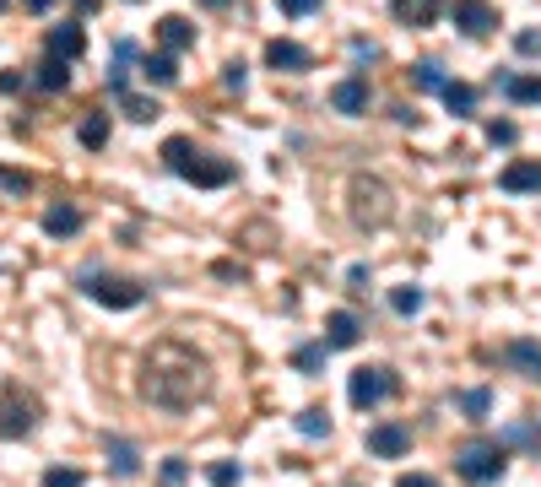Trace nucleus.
Here are the masks:
<instances>
[{"mask_svg":"<svg viewBox=\"0 0 541 487\" xmlns=\"http://www.w3.org/2000/svg\"><path fill=\"white\" fill-rule=\"evenodd\" d=\"M211 396V363L206 352H195L190 341L163 336L152 341V352L141 358V401H152L157 412H190Z\"/></svg>","mask_w":541,"mask_h":487,"instance_id":"1","label":"nucleus"},{"mask_svg":"<svg viewBox=\"0 0 541 487\" xmlns=\"http://www.w3.org/2000/svg\"><path fill=\"white\" fill-rule=\"evenodd\" d=\"M163 163L174 168L184 184H201V190H222V184H233V163H217V157L195 152L184 136H168L163 141Z\"/></svg>","mask_w":541,"mask_h":487,"instance_id":"2","label":"nucleus"},{"mask_svg":"<svg viewBox=\"0 0 541 487\" xmlns=\"http://www.w3.org/2000/svg\"><path fill=\"white\" fill-rule=\"evenodd\" d=\"M455 471L466 477L471 487H493V482H504V471H509V450H504V439H466L455 450Z\"/></svg>","mask_w":541,"mask_h":487,"instance_id":"3","label":"nucleus"},{"mask_svg":"<svg viewBox=\"0 0 541 487\" xmlns=\"http://www.w3.org/2000/svg\"><path fill=\"white\" fill-rule=\"evenodd\" d=\"M347 195H352V222H358V228H385V222L395 217V201H390V184L385 179L358 174Z\"/></svg>","mask_w":541,"mask_h":487,"instance_id":"4","label":"nucleus"},{"mask_svg":"<svg viewBox=\"0 0 541 487\" xmlns=\"http://www.w3.org/2000/svg\"><path fill=\"white\" fill-rule=\"evenodd\" d=\"M38 428V401L22 385H0V439H28Z\"/></svg>","mask_w":541,"mask_h":487,"instance_id":"5","label":"nucleus"},{"mask_svg":"<svg viewBox=\"0 0 541 487\" xmlns=\"http://www.w3.org/2000/svg\"><path fill=\"white\" fill-rule=\"evenodd\" d=\"M395 368H352V385H347V401L358 406V412H374V406H385L395 396Z\"/></svg>","mask_w":541,"mask_h":487,"instance_id":"6","label":"nucleus"},{"mask_svg":"<svg viewBox=\"0 0 541 487\" xmlns=\"http://www.w3.org/2000/svg\"><path fill=\"white\" fill-rule=\"evenodd\" d=\"M82 293L92 298V304H103V309H136L141 298H147V287H141V282H125V276L87 271V276H82Z\"/></svg>","mask_w":541,"mask_h":487,"instance_id":"7","label":"nucleus"},{"mask_svg":"<svg viewBox=\"0 0 541 487\" xmlns=\"http://www.w3.org/2000/svg\"><path fill=\"white\" fill-rule=\"evenodd\" d=\"M450 17H455V28L471 33V38H487L498 28V6H493V0H455Z\"/></svg>","mask_w":541,"mask_h":487,"instance_id":"8","label":"nucleus"},{"mask_svg":"<svg viewBox=\"0 0 541 487\" xmlns=\"http://www.w3.org/2000/svg\"><path fill=\"white\" fill-rule=\"evenodd\" d=\"M368 450H374L379 460H401L406 450H412V428L406 423H374L368 428Z\"/></svg>","mask_w":541,"mask_h":487,"instance_id":"9","label":"nucleus"},{"mask_svg":"<svg viewBox=\"0 0 541 487\" xmlns=\"http://www.w3.org/2000/svg\"><path fill=\"white\" fill-rule=\"evenodd\" d=\"M363 341V320L352 309H336L331 320H325V347L331 352H347V347H358Z\"/></svg>","mask_w":541,"mask_h":487,"instance_id":"10","label":"nucleus"},{"mask_svg":"<svg viewBox=\"0 0 541 487\" xmlns=\"http://www.w3.org/2000/svg\"><path fill=\"white\" fill-rule=\"evenodd\" d=\"M498 184H504L509 195H541V163L520 157V163H509L504 174H498Z\"/></svg>","mask_w":541,"mask_h":487,"instance_id":"11","label":"nucleus"},{"mask_svg":"<svg viewBox=\"0 0 541 487\" xmlns=\"http://www.w3.org/2000/svg\"><path fill=\"white\" fill-rule=\"evenodd\" d=\"M395 22H406V28H433L444 11V0H390Z\"/></svg>","mask_w":541,"mask_h":487,"instance_id":"12","label":"nucleus"},{"mask_svg":"<svg viewBox=\"0 0 541 487\" xmlns=\"http://www.w3.org/2000/svg\"><path fill=\"white\" fill-rule=\"evenodd\" d=\"M266 65H271V71H309V49L293 44V38H271V44H266Z\"/></svg>","mask_w":541,"mask_h":487,"instance_id":"13","label":"nucleus"},{"mask_svg":"<svg viewBox=\"0 0 541 487\" xmlns=\"http://www.w3.org/2000/svg\"><path fill=\"white\" fill-rule=\"evenodd\" d=\"M504 363L514 368V374H525V379H541V341H509L504 347Z\"/></svg>","mask_w":541,"mask_h":487,"instance_id":"14","label":"nucleus"},{"mask_svg":"<svg viewBox=\"0 0 541 487\" xmlns=\"http://www.w3.org/2000/svg\"><path fill=\"white\" fill-rule=\"evenodd\" d=\"M331 103H336V114H368V82H363V76L336 82L331 87Z\"/></svg>","mask_w":541,"mask_h":487,"instance_id":"15","label":"nucleus"},{"mask_svg":"<svg viewBox=\"0 0 541 487\" xmlns=\"http://www.w3.org/2000/svg\"><path fill=\"white\" fill-rule=\"evenodd\" d=\"M157 44H163V55H184L195 44V28L184 17H163L157 22Z\"/></svg>","mask_w":541,"mask_h":487,"instance_id":"16","label":"nucleus"},{"mask_svg":"<svg viewBox=\"0 0 541 487\" xmlns=\"http://www.w3.org/2000/svg\"><path fill=\"white\" fill-rule=\"evenodd\" d=\"M82 49H87V33L76 28V22H65V28H49V55H55V60L71 65Z\"/></svg>","mask_w":541,"mask_h":487,"instance_id":"17","label":"nucleus"},{"mask_svg":"<svg viewBox=\"0 0 541 487\" xmlns=\"http://www.w3.org/2000/svg\"><path fill=\"white\" fill-rule=\"evenodd\" d=\"M109 471L114 477H141V450L130 439H109Z\"/></svg>","mask_w":541,"mask_h":487,"instance_id":"18","label":"nucleus"},{"mask_svg":"<svg viewBox=\"0 0 541 487\" xmlns=\"http://www.w3.org/2000/svg\"><path fill=\"white\" fill-rule=\"evenodd\" d=\"M498 92L509 103H541V76H498Z\"/></svg>","mask_w":541,"mask_h":487,"instance_id":"19","label":"nucleus"},{"mask_svg":"<svg viewBox=\"0 0 541 487\" xmlns=\"http://www.w3.org/2000/svg\"><path fill=\"white\" fill-rule=\"evenodd\" d=\"M44 233H49V239H71V233H82V212H76V206H55V212H44Z\"/></svg>","mask_w":541,"mask_h":487,"instance_id":"20","label":"nucleus"},{"mask_svg":"<svg viewBox=\"0 0 541 487\" xmlns=\"http://www.w3.org/2000/svg\"><path fill=\"white\" fill-rule=\"evenodd\" d=\"M33 82L44 87V92H65V87H71V65L55 60V55H44V60H38V76H33Z\"/></svg>","mask_w":541,"mask_h":487,"instance_id":"21","label":"nucleus"},{"mask_svg":"<svg viewBox=\"0 0 541 487\" xmlns=\"http://www.w3.org/2000/svg\"><path fill=\"white\" fill-rule=\"evenodd\" d=\"M141 76L157 82V87H174L179 82V65H174V55H147V60H141Z\"/></svg>","mask_w":541,"mask_h":487,"instance_id":"22","label":"nucleus"},{"mask_svg":"<svg viewBox=\"0 0 541 487\" xmlns=\"http://www.w3.org/2000/svg\"><path fill=\"white\" fill-rule=\"evenodd\" d=\"M439 98L450 103V114H471V109H477V87H466V82H444Z\"/></svg>","mask_w":541,"mask_h":487,"instance_id":"23","label":"nucleus"},{"mask_svg":"<svg viewBox=\"0 0 541 487\" xmlns=\"http://www.w3.org/2000/svg\"><path fill=\"white\" fill-rule=\"evenodd\" d=\"M298 433H303V439H331V417H325L320 406H303V412H298Z\"/></svg>","mask_w":541,"mask_h":487,"instance_id":"24","label":"nucleus"},{"mask_svg":"<svg viewBox=\"0 0 541 487\" xmlns=\"http://www.w3.org/2000/svg\"><path fill=\"white\" fill-rule=\"evenodd\" d=\"M76 136H82V147H103V141H109V114H87V120L76 125Z\"/></svg>","mask_w":541,"mask_h":487,"instance_id":"25","label":"nucleus"},{"mask_svg":"<svg viewBox=\"0 0 541 487\" xmlns=\"http://www.w3.org/2000/svg\"><path fill=\"white\" fill-rule=\"evenodd\" d=\"M120 109L130 114V120H141V125H147V120H157V114H163V109H157L152 98H136V92H120Z\"/></svg>","mask_w":541,"mask_h":487,"instance_id":"26","label":"nucleus"},{"mask_svg":"<svg viewBox=\"0 0 541 487\" xmlns=\"http://www.w3.org/2000/svg\"><path fill=\"white\" fill-rule=\"evenodd\" d=\"M206 482L211 487H239L244 482V466H239V460H217V466L206 471Z\"/></svg>","mask_w":541,"mask_h":487,"instance_id":"27","label":"nucleus"},{"mask_svg":"<svg viewBox=\"0 0 541 487\" xmlns=\"http://www.w3.org/2000/svg\"><path fill=\"white\" fill-rule=\"evenodd\" d=\"M325 358H331V347H325V341H314V347H298V368H303V374H320V368H325Z\"/></svg>","mask_w":541,"mask_h":487,"instance_id":"28","label":"nucleus"},{"mask_svg":"<svg viewBox=\"0 0 541 487\" xmlns=\"http://www.w3.org/2000/svg\"><path fill=\"white\" fill-rule=\"evenodd\" d=\"M412 82H417L422 92H439V87H444V71H439L433 60H422V65H412Z\"/></svg>","mask_w":541,"mask_h":487,"instance_id":"29","label":"nucleus"},{"mask_svg":"<svg viewBox=\"0 0 541 487\" xmlns=\"http://www.w3.org/2000/svg\"><path fill=\"white\" fill-rule=\"evenodd\" d=\"M390 309H395V314H417V309H422V287H395V293H390Z\"/></svg>","mask_w":541,"mask_h":487,"instance_id":"30","label":"nucleus"},{"mask_svg":"<svg viewBox=\"0 0 541 487\" xmlns=\"http://www.w3.org/2000/svg\"><path fill=\"white\" fill-rule=\"evenodd\" d=\"M460 406H466V412L482 423V417L493 412V390H466V396H460Z\"/></svg>","mask_w":541,"mask_h":487,"instance_id":"31","label":"nucleus"},{"mask_svg":"<svg viewBox=\"0 0 541 487\" xmlns=\"http://www.w3.org/2000/svg\"><path fill=\"white\" fill-rule=\"evenodd\" d=\"M44 487H82V471H65V466H55L44 477Z\"/></svg>","mask_w":541,"mask_h":487,"instance_id":"32","label":"nucleus"},{"mask_svg":"<svg viewBox=\"0 0 541 487\" xmlns=\"http://www.w3.org/2000/svg\"><path fill=\"white\" fill-rule=\"evenodd\" d=\"M282 6V17H309V11H320V0H276Z\"/></svg>","mask_w":541,"mask_h":487,"instance_id":"33","label":"nucleus"},{"mask_svg":"<svg viewBox=\"0 0 541 487\" xmlns=\"http://www.w3.org/2000/svg\"><path fill=\"white\" fill-rule=\"evenodd\" d=\"M514 49H520V55H541V33H536V28L514 33Z\"/></svg>","mask_w":541,"mask_h":487,"instance_id":"34","label":"nucleus"},{"mask_svg":"<svg viewBox=\"0 0 541 487\" xmlns=\"http://www.w3.org/2000/svg\"><path fill=\"white\" fill-rule=\"evenodd\" d=\"M487 141H493V147H509V141H514V125H509V120H493V125H487Z\"/></svg>","mask_w":541,"mask_h":487,"instance_id":"35","label":"nucleus"},{"mask_svg":"<svg viewBox=\"0 0 541 487\" xmlns=\"http://www.w3.org/2000/svg\"><path fill=\"white\" fill-rule=\"evenodd\" d=\"M222 82H228V92H244V82H249V76H244V60H233V65H228V76H222Z\"/></svg>","mask_w":541,"mask_h":487,"instance_id":"36","label":"nucleus"},{"mask_svg":"<svg viewBox=\"0 0 541 487\" xmlns=\"http://www.w3.org/2000/svg\"><path fill=\"white\" fill-rule=\"evenodd\" d=\"M395 487H439V482H433V477H422V471H406V477L395 482Z\"/></svg>","mask_w":541,"mask_h":487,"instance_id":"37","label":"nucleus"},{"mask_svg":"<svg viewBox=\"0 0 541 487\" xmlns=\"http://www.w3.org/2000/svg\"><path fill=\"white\" fill-rule=\"evenodd\" d=\"M22 6H28V11H38V17H44V11H55V0H22Z\"/></svg>","mask_w":541,"mask_h":487,"instance_id":"38","label":"nucleus"},{"mask_svg":"<svg viewBox=\"0 0 541 487\" xmlns=\"http://www.w3.org/2000/svg\"><path fill=\"white\" fill-rule=\"evenodd\" d=\"M201 6H211V11H228V6H233V0H201Z\"/></svg>","mask_w":541,"mask_h":487,"instance_id":"39","label":"nucleus"},{"mask_svg":"<svg viewBox=\"0 0 541 487\" xmlns=\"http://www.w3.org/2000/svg\"><path fill=\"white\" fill-rule=\"evenodd\" d=\"M0 11H6V0H0Z\"/></svg>","mask_w":541,"mask_h":487,"instance_id":"40","label":"nucleus"}]
</instances>
